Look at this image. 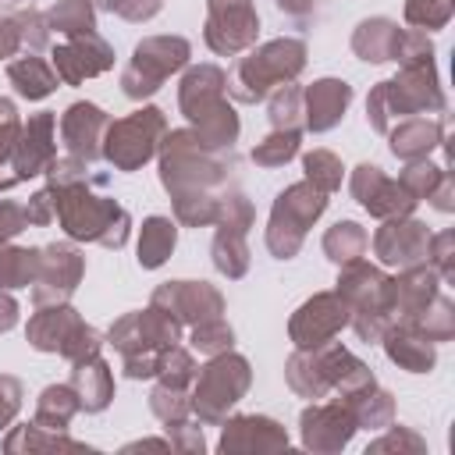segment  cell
<instances>
[{"label":"cell","mask_w":455,"mask_h":455,"mask_svg":"<svg viewBox=\"0 0 455 455\" xmlns=\"http://www.w3.org/2000/svg\"><path fill=\"white\" fill-rule=\"evenodd\" d=\"M160 132H164L160 110H139V114H132V117H124V121L107 128V156L117 167L132 171L153 153V139Z\"/></svg>","instance_id":"obj_3"},{"label":"cell","mask_w":455,"mask_h":455,"mask_svg":"<svg viewBox=\"0 0 455 455\" xmlns=\"http://www.w3.org/2000/svg\"><path fill=\"white\" fill-rule=\"evenodd\" d=\"M75 327H78V316L71 309H50V313H39L32 320L28 334H32L36 348H60Z\"/></svg>","instance_id":"obj_16"},{"label":"cell","mask_w":455,"mask_h":455,"mask_svg":"<svg viewBox=\"0 0 455 455\" xmlns=\"http://www.w3.org/2000/svg\"><path fill=\"white\" fill-rule=\"evenodd\" d=\"M323 249L331 252V259H355L363 249H366V235L359 231V224H352V220H345V224H334L331 231H327V238H323Z\"/></svg>","instance_id":"obj_22"},{"label":"cell","mask_w":455,"mask_h":455,"mask_svg":"<svg viewBox=\"0 0 455 455\" xmlns=\"http://www.w3.org/2000/svg\"><path fill=\"white\" fill-rule=\"evenodd\" d=\"M348 309L334 299V295H316L313 302H306L299 309V316L291 320V338L299 345H320L323 338H331L338 327H345Z\"/></svg>","instance_id":"obj_7"},{"label":"cell","mask_w":455,"mask_h":455,"mask_svg":"<svg viewBox=\"0 0 455 455\" xmlns=\"http://www.w3.org/2000/svg\"><path fill=\"white\" fill-rule=\"evenodd\" d=\"M387 355H391L395 363H402L405 370H412V373L430 370V363H434L430 341H427L423 334H409V331H391V338H387Z\"/></svg>","instance_id":"obj_17"},{"label":"cell","mask_w":455,"mask_h":455,"mask_svg":"<svg viewBox=\"0 0 455 455\" xmlns=\"http://www.w3.org/2000/svg\"><path fill=\"white\" fill-rule=\"evenodd\" d=\"M220 85H224V75L217 68H199L185 78L181 85V110L192 117V121H203L206 114H213L220 107Z\"/></svg>","instance_id":"obj_11"},{"label":"cell","mask_w":455,"mask_h":455,"mask_svg":"<svg viewBox=\"0 0 455 455\" xmlns=\"http://www.w3.org/2000/svg\"><path fill=\"white\" fill-rule=\"evenodd\" d=\"M398 39H402V32H398L391 21L377 18V21L359 25V32H355V50H359L366 60H387V57L398 53Z\"/></svg>","instance_id":"obj_15"},{"label":"cell","mask_w":455,"mask_h":455,"mask_svg":"<svg viewBox=\"0 0 455 455\" xmlns=\"http://www.w3.org/2000/svg\"><path fill=\"white\" fill-rule=\"evenodd\" d=\"M295 103H299V92H295V89H284V92L274 100V107H270V110H274V124H277V128H281L284 121H291Z\"/></svg>","instance_id":"obj_31"},{"label":"cell","mask_w":455,"mask_h":455,"mask_svg":"<svg viewBox=\"0 0 455 455\" xmlns=\"http://www.w3.org/2000/svg\"><path fill=\"white\" fill-rule=\"evenodd\" d=\"M14 409H18V380L0 377V427L14 416Z\"/></svg>","instance_id":"obj_30"},{"label":"cell","mask_w":455,"mask_h":455,"mask_svg":"<svg viewBox=\"0 0 455 455\" xmlns=\"http://www.w3.org/2000/svg\"><path fill=\"white\" fill-rule=\"evenodd\" d=\"M188 57V43L185 39H146L135 50L132 68L124 71V92L128 96H146L153 89H160V82L185 64Z\"/></svg>","instance_id":"obj_2"},{"label":"cell","mask_w":455,"mask_h":455,"mask_svg":"<svg viewBox=\"0 0 455 455\" xmlns=\"http://www.w3.org/2000/svg\"><path fill=\"white\" fill-rule=\"evenodd\" d=\"M302 43H291V39H281V43H270L263 46L259 53L245 57L235 71V92L242 100H259L274 82L281 78H291L299 68H302Z\"/></svg>","instance_id":"obj_1"},{"label":"cell","mask_w":455,"mask_h":455,"mask_svg":"<svg viewBox=\"0 0 455 455\" xmlns=\"http://www.w3.org/2000/svg\"><path fill=\"white\" fill-rule=\"evenodd\" d=\"M39 274V252L28 249H7L0 252V288H18Z\"/></svg>","instance_id":"obj_21"},{"label":"cell","mask_w":455,"mask_h":455,"mask_svg":"<svg viewBox=\"0 0 455 455\" xmlns=\"http://www.w3.org/2000/svg\"><path fill=\"white\" fill-rule=\"evenodd\" d=\"M192 345H196V348H203V352H217V348L231 345V327H224L220 320H210V323L196 327Z\"/></svg>","instance_id":"obj_27"},{"label":"cell","mask_w":455,"mask_h":455,"mask_svg":"<svg viewBox=\"0 0 455 455\" xmlns=\"http://www.w3.org/2000/svg\"><path fill=\"white\" fill-rule=\"evenodd\" d=\"M171 249H174V224L164 217H149L142 228V238H139V263L160 267Z\"/></svg>","instance_id":"obj_18"},{"label":"cell","mask_w":455,"mask_h":455,"mask_svg":"<svg viewBox=\"0 0 455 455\" xmlns=\"http://www.w3.org/2000/svg\"><path fill=\"white\" fill-rule=\"evenodd\" d=\"M448 334H451V306L444 299H437L434 313H427V320H423V338L427 341H441Z\"/></svg>","instance_id":"obj_28"},{"label":"cell","mask_w":455,"mask_h":455,"mask_svg":"<svg viewBox=\"0 0 455 455\" xmlns=\"http://www.w3.org/2000/svg\"><path fill=\"white\" fill-rule=\"evenodd\" d=\"M295 146H299V135L295 132H284V135H270L259 149H252V160H259V164H267V167H274V164H284L291 153H295Z\"/></svg>","instance_id":"obj_26"},{"label":"cell","mask_w":455,"mask_h":455,"mask_svg":"<svg viewBox=\"0 0 455 455\" xmlns=\"http://www.w3.org/2000/svg\"><path fill=\"white\" fill-rule=\"evenodd\" d=\"M323 210V192L313 185H291L288 192H281L277 206H274V220H270V235L284 231V256H291L302 242V231L309 220H316Z\"/></svg>","instance_id":"obj_4"},{"label":"cell","mask_w":455,"mask_h":455,"mask_svg":"<svg viewBox=\"0 0 455 455\" xmlns=\"http://www.w3.org/2000/svg\"><path fill=\"white\" fill-rule=\"evenodd\" d=\"M448 14H451V0H409V7H405V18L423 28L444 25Z\"/></svg>","instance_id":"obj_25"},{"label":"cell","mask_w":455,"mask_h":455,"mask_svg":"<svg viewBox=\"0 0 455 455\" xmlns=\"http://www.w3.org/2000/svg\"><path fill=\"white\" fill-rule=\"evenodd\" d=\"M11 323H14V302L0 295V331H7Z\"/></svg>","instance_id":"obj_33"},{"label":"cell","mask_w":455,"mask_h":455,"mask_svg":"<svg viewBox=\"0 0 455 455\" xmlns=\"http://www.w3.org/2000/svg\"><path fill=\"white\" fill-rule=\"evenodd\" d=\"M430 249L427 231L416 220H391L380 235H377V256L384 263H402L412 267L416 259H423V252Z\"/></svg>","instance_id":"obj_9"},{"label":"cell","mask_w":455,"mask_h":455,"mask_svg":"<svg viewBox=\"0 0 455 455\" xmlns=\"http://www.w3.org/2000/svg\"><path fill=\"white\" fill-rule=\"evenodd\" d=\"M50 21H53V28H60V32H71V36L92 32V11H89V4H85V0H68V4L53 7Z\"/></svg>","instance_id":"obj_23"},{"label":"cell","mask_w":455,"mask_h":455,"mask_svg":"<svg viewBox=\"0 0 455 455\" xmlns=\"http://www.w3.org/2000/svg\"><path fill=\"white\" fill-rule=\"evenodd\" d=\"M245 384H249V370H245L242 359H217V363L206 366V373L199 380L196 409L206 419H213V416H220L224 405L238 402V395L245 391Z\"/></svg>","instance_id":"obj_5"},{"label":"cell","mask_w":455,"mask_h":455,"mask_svg":"<svg viewBox=\"0 0 455 455\" xmlns=\"http://www.w3.org/2000/svg\"><path fill=\"white\" fill-rule=\"evenodd\" d=\"M306 100H309V128L323 132V128H331V124L341 117L345 103L352 100V89H348L345 82L323 78V82H316V85L309 89Z\"/></svg>","instance_id":"obj_12"},{"label":"cell","mask_w":455,"mask_h":455,"mask_svg":"<svg viewBox=\"0 0 455 455\" xmlns=\"http://www.w3.org/2000/svg\"><path fill=\"white\" fill-rule=\"evenodd\" d=\"M25 220H28V213H25L21 206H14V203H0V238L21 231Z\"/></svg>","instance_id":"obj_29"},{"label":"cell","mask_w":455,"mask_h":455,"mask_svg":"<svg viewBox=\"0 0 455 455\" xmlns=\"http://www.w3.org/2000/svg\"><path fill=\"white\" fill-rule=\"evenodd\" d=\"M11 82H14V85H18V92H21V96H28V100H43V96L57 85L53 71H50L39 57H25V60L11 64Z\"/></svg>","instance_id":"obj_19"},{"label":"cell","mask_w":455,"mask_h":455,"mask_svg":"<svg viewBox=\"0 0 455 455\" xmlns=\"http://www.w3.org/2000/svg\"><path fill=\"white\" fill-rule=\"evenodd\" d=\"M306 171H309V181L320 185L323 192L341 185V164L331 153H323V149H316V153L306 156Z\"/></svg>","instance_id":"obj_24"},{"label":"cell","mask_w":455,"mask_h":455,"mask_svg":"<svg viewBox=\"0 0 455 455\" xmlns=\"http://www.w3.org/2000/svg\"><path fill=\"white\" fill-rule=\"evenodd\" d=\"M441 139V124L437 121H427V117H416V121H405L395 135H391V149L405 160H416L423 153H430Z\"/></svg>","instance_id":"obj_14"},{"label":"cell","mask_w":455,"mask_h":455,"mask_svg":"<svg viewBox=\"0 0 455 455\" xmlns=\"http://www.w3.org/2000/svg\"><path fill=\"white\" fill-rule=\"evenodd\" d=\"M259 21L249 7V0H213L210 4V28H206V39L213 50L220 53H235L242 50L252 36H256Z\"/></svg>","instance_id":"obj_6"},{"label":"cell","mask_w":455,"mask_h":455,"mask_svg":"<svg viewBox=\"0 0 455 455\" xmlns=\"http://www.w3.org/2000/svg\"><path fill=\"white\" fill-rule=\"evenodd\" d=\"M21 43V32H18V21H0V57H7L14 46Z\"/></svg>","instance_id":"obj_32"},{"label":"cell","mask_w":455,"mask_h":455,"mask_svg":"<svg viewBox=\"0 0 455 455\" xmlns=\"http://www.w3.org/2000/svg\"><path fill=\"white\" fill-rule=\"evenodd\" d=\"M78 274H82L78 252L68 249V245H50L46 256H39V274H36V284H39V288H36V299L46 302L50 295H53V299L71 295Z\"/></svg>","instance_id":"obj_8"},{"label":"cell","mask_w":455,"mask_h":455,"mask_svg":"<svg viewBox=\"0 0 455 455\" xmlns=\"http://www.w3.org/2000/svg\"><path fill=\"white\" fill-rule=\"evenodd\" d=\"M75 387H78V402L85 405V409H103L107 405V398H110V373H107V366L103 363H82L78 370H75Z\"/></svg>","instance_id":"obj_20"},{"label":"cell","mask_w":455,"mask_h":455,"mask_svg":"<svg viewBox=\"0 0 455 455\" xmlns=\"http://www.w3.org/2000/svg\"><path fill=\"white\" fill-rule=\"evenodd\" d=\"M302 427H306V444L309 448H320V437L323 434H331V448H338L352 434V416L341 412L338 405H323V409H309L302 416Z\"/></svg>","instance_id":"obj_13"},{"label":"cell","mask_w":455,"mask_h":455,"mask_svg":"<svg viewBox=\"0 0 455 455\" xmlns=\"http://www.w3.org/2000/svg\"><path fill=\"white\" fill-rule=\"evenodd\" d=\"M64 142L71 146V153H78V156H85V160H92L96 153H100V132H107L110 128V121L103 117V110L100 107H92V103H75L68 114H64Z\"/></svg>","instance_id":"obj_10"}]
</instances>
